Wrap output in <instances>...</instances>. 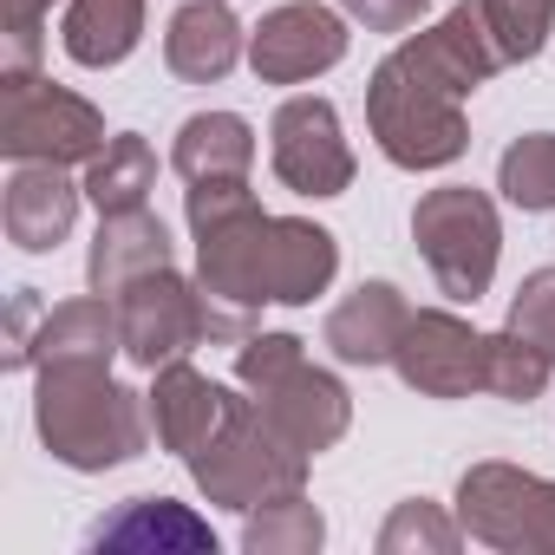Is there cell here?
Listing matches in <instances>:
<instances>
[{
    "mask_svg": "<svg viewBox=\"0 0 555 555\" xmlns=\"http://www.w3.org/2000/svg\"><path fill=\"white\" fill-rule=\"evenodd\" d=\"M353 34L347 14H334L327 0H282L248 27V66L261 86H308L347 60Z\"/></svg>",
    "mask_w": 555,
    "mask_h": 555,
    "instance_id": "10",
    "label": "cell"
},
{
    "mask_svg": "<svg viewBox=\"0 0 555 555\" xmlns=\"http://www.w3.org/2000/svg\"><path fill=\"white\" fill-rule=\"evenodd\" d=\"M34 431L53 464L105 477L151 451V399L112 366H34Z\"/></svg>",
    "mask_w": 555,
    "mask_h": 555,
    "instance_id": "3",
    "label": "cell"
},
{
    "mask_svg": "<svg viewBox=\"0 0 555 555\" xmlns=\"http://www.w3.org/2000/svg\"><path fill=\"white\" fill-rule=\"evenodd\" d=\"M170 268V229L164 216L144 209H118V216H99V235H92V255H86V288L92 295H125L131 282Z\"/></svg>",
    "mask_w": 555,
    "mask_h": 555,
    "instance_id": "17",
    "label": "cell"
},
{
    "mask_svg": "<svg viewBox=\"0 0 555 555\" xmlns=\"http://www.w3.org/2000/svg\"><path fill=\"white\" fill-rule=\"evenodd\" d=\"M321 542H327V516L308 503V490L274 496V503L248 509V522H242V548L248 555H314Z\"/></svg>",
    "mask_w": 555,
    "mask_h": 555,
    "instance_id": "24",
    "label": "cell"
},
{
    "mask_svg": "<svg viewBox=\"0 0 555 555\" xmlns=\"http://www.w3.org/2000/svg\"><path fill=\"white\" fill-rule=\"evenodd\" d=\"M40 327H47L40 295H34V288H14V301H8V340H0V366H8V373H27Z\"/></svg>",
    "mask_w": 555,
    "mask_h": 555,
    "instance_id": "30",
    "label": "cell"
},
{
    "mask_svg": "<svg viewBox=\"0 0 555 555\" xmlns=\"http://www.w3.org/2000/svg\"><path fill=\"white\" fill-rule=\"evenodd\" d=\"M170 170L183 183L248 177L255 170V125L242 112H196V118H183L177 138H170Z\"/></svg>",
    "mask_w": 555,
    "mask_h": 555,
    "instance_id": "21",
    "label": "cell"
},
{
    "mask_svg": "<svg viewBox=\"0 0 555 555\" xmlns=\"http://www.w3.org/2000/svg\"><path fill=\"white\" fill-rule=\"evenodd\" d=\"M268 164H274V177H282L295 196H314V203L347 196L360 164H353V144L340 131L334 99L295 92V99L274 105V118H268Z\"/></svg>",
    "mask_w": 555,
    "mask_h": 555,
    "instance_id": "9",
    "label": "cell"
},
{
    "mask_svg": "<svg viewBox=\"0 0 555 555\" xmlns=\"http://www.w3.org/2000/svg\"><path fill=\"white\" fill-rule=\"evenodd\" d=\"M79 183H86V203H92L99 216L144 209L151 190H157V151H151V138H138V131H112L105 151L86 164Z\"/></svg>",
    "mask_w": 555,
    "mask_h": 555,
    "instance_id": "22",
    "label": "cell"
},
{
    "mask_svg": "<svg viewBox=\"0 0 555 555\" xmlns=\"http://www.w3.org/2000/svg\"><path fill=\"white\" fill-rule=\"evenodd\" d=\"M105 151V112L40 73L0 79V157L8 164H92Z\"/></svg>",
    "mask_w": 555,
    "mask_h": 555,
    "instance_id": "6",
    "label": "cell"
},
{
    "mask_svg": "<svg viewBox=\"0 0 555 555\" xmlns=\"http://www.w3.org/2000/svg\"><path fill=\"white\" fill-rule=\"evenodd\" d=\"M477 14L503 66H529L555 34V0H477Z\"/></svg>",
    "mask_w": 555,
    "mask_h": 555,
    "instance_id": "27",
    "label": "cell"
},
{
    "mask_svg": "<svg viewBox=\"0 0 555 555\" xmlns=\"http://www.w3.org/2000/svg\"><path fill=\"white\" fill-rule=\"evenodd\" d=\"M112 301H118V327H125V360L144 373L190 360L196 347H216V308H209L196 274H177V261L131 282Z\"/></svg>",
    "mask_w": 555,
    "mask_h": 555,
    "instance_id": "8",
    "label": "cell"
},
{
    "mask_svg": "<svg viewBox=\"0 0 555 555\" xmlns=\"http://www.w3.org/2000/svg\"><path fill=\"white\" fill-rule=\"evenodd\" d=\"M431 0H340V14L366 34H412Z\"/></svg>",
    "mask_w": 555,
    "mask_h": 555,
    "instance_id": "31",
    "label": "cell"
},
{
    "mask_svg": "<svg viewBox=\"0 0 555 555\" xmlns=\"http://www.w3.org/2000/svg\"><path fill=\"white\" fill-rule=\"evenodd\" d=\"M457 522L496 555H555V477L522 464H470L457 477Z\"/></svg>",
    "mask_w": 555,
    "mask_h": 555,
    "instance_id": "7",
    "label": "cell"
},
{
    "mask_svg": "<svg viewBox=\"0 0 555 555\" xmlns=\"http://www.w3.org/2000/svg\"><path fill=\"white\" fill-rule=\"evenodd\" d=\"M405 321H412V301L392 282H360L347 301H334V314L321 327V347L340 366H392Z\"/></svg>",
    "mask_w": 555,
    "mask_h": 555,
    "instance_id": "16",
    "label": "cell"
},
{
    "mask_svg": "<svg viewBox=\"0 0 555 555\" xmlns=\"http://www.w3.org/2000/svg\"><path fill=\"white\" fill-rule=\"evenodd\" d=\"M79 203H86V183H73L66 164H14L0 222H8V242L21 255H53L60 242H73Z\"/></svg>",
    "mask_w": 555,
    "mask_h": 555,
    "instance_id": "14",
    "label": "cell"
},
{
    "mask_svg": "<svg viewBox=\"0 0 555 555\" xmlns=\"http://www.w3.org/2000/svg\"><path fill=\"white\" fill-rule=\"evenodd\" d=\"M392 373L418 399H470V392H483V334L451 308H412Z\"/></svg>",
    "mask_w": 555,
    "mask_h": 555,
    "instance_id": "11",
    "label": "cell"
},
{
    "mask_svg": "<svg viewBox=\"0 0 555 555\" xmlns=\"http://www.w3.org/2000/svg\"><path fill=\"white\" fill-rule=\"evenodd\" d=\"M53 14V0H0V79L40 73V27Z\"/></svg>",
    "mask_w": 555,
    "mask_h": 555,
    "instance_id": "28",
    "label": "cell"
},
{
    "mask_svg": "<svg viewBox=\"0 0 555 555\" xmlns=\"http://www.w3.org/2000/svg\"><path fill=\"white\" fill-rule=\"evenodd\" d=\"M412 242L431 268L438 295H451L457 308H477L496 282V261H503V216L483 190L444 183V190H425L412 203Z\"/></svg>",
    "mask_w": 555,
    "mask_h": 555,
    "instance_id": "4",
    "label": "cell"
},
{
    "mask_svg": "<svg viewBox=\"0 0 555 555\" xmlns=\"http://www.w3.org/2000/svg\"><path fill=\"white\" fill-rule=\"evenodd\" d=\"M144 40V0H66L60 47L86 73H112L138 53Z\"/></svg>",
    "mask_w": 555,
    "mask_h": 555,
    "instance_id": "20",
    "label": "cell"
},
{
    "mask_svg": "<svg viewBox=\"0 0 555 555\" xmlns=\"http://www.w3.org/2000/svg\"><path fill=\"white\" fill-rule=\"evenodd\" d=\"M248 399H255V412L274 431H282L295 451H308V457L334 451L353 431V392H347V379L327 373V366H314V360H295L288 373H274L268 386H255Z\"/></svg>",
    "mask_w": 555,
    "mask_h": 555,
    "instance_id": "12",
    "label": "cell"
},
{
    "mask_svg": "<svg viewBox=\"0 0 555 555\" xmlns=\"http://www.w3.org/2000/svg\"><path fill=\"white\" fill-rule=\"evenodd\" d=\"M503 73V53L483 34L477 0L457 8L418 34H405L366 79V131L399 170H444L470 151L464 105L477 86Z\"/></svg>",
    "mask_w": 555,
    "mask_h": 555,
    "instance_id": "2",
    "label": "cell"
},
{
    "mask_svg": "<svg viewBox=\"0 0 555 555\" xmlns=\"http://www.w3.org/2000/svg\"><path fill=\"white\" fill-rule=\"evenodd\" d=\"M464 542H470L464 522L444 503H431V496H405L379 522V555H457Z\"/></svg>",
    "mask_w": 555,
    "mask_h": 555,
    "instance_id": "25",
    "label": "cell"
},
{
    "mask_svg": "<svg viewBox=\"0 0 555 555\" xmlns=\"http://www.w3.org/2000/svg\"><path fill=\"white\" fill-rule=\"evenodd\" d=\"M308 464H314V457L295 451L282 431L255 412V399H248V412H242L216 444H203V451L190 457V483L203 490V503L248 516V509H261V503H274V496L308 490Z\"/></svg>",
    "mask_w": 555,
    "mask_h": 555,
    "instance_id": "5",
    "label": "cell"
},
{
    "mask_svg": "<svg viewBox=\"0 0 555 555\" xmlns=\"http://www.w3.org/2000/svg\"><path fill=\"white\" fill-rule=\"evenodd\" d=\"M496 190H503V203L548 216L555 209V131H522L496 157Z\"/></svg>",
    "mask_w": 555,
    "mask_h": 555,
    "instance_id": "26",
    "label": "cell"
},
{
    "mask_svg": "<svg viewBox=\"0 0 555 555\" xmlns=\"http://www.w3.org/2000/svg\"><path fill=\"white\" fill-rule=\"evenodd\" d=\"M248 60V27L235 21L229 0H183L164 27V66L183 86H216Z\"/></svg>",
    "mask_w": 555,
    "mask_h": 555,
    "instance_id": "15",
    "label": "cell"
},
{
    "mask_svg": "<svg viewBox=\"0 0 555 555\" xmlns=\"http://www.w3.org/2000/svg\"><path fill=\"white\" fill-rule=\"evenodd\" d=\"M92 548H138V555H216V529L196 516V509H183V503H170V496H131V503H118L112 516H99L92 522V535H86Z\"/></svg>",
    "mask_w": 555,
    "mask_h": 555,
    "instance_id": "18",
    "label": "cell"
},
{
    "mask_svg": "<svg viewBox=\"0 0 555 555\" xmlns=\"http://www.w3.org/2000/svg\"><path fill=\"white\" fill-rule=\"evenodd\" d=\"M548 379H555V366H548V353H542L535 340H522L516 327L483 334V392H490V399H503V405H535V399L548 392Z\"/></svg>",
    "mask_w": 555,
    "mask_h": 555,
    "instance_id": "23",
    "label": "cell"
},
{
    "mask_svg": "<svg viewBox=\"0 0 555 555\" xmlns=\"http://www.w3.org/2000/svg\"><path fill=\"white\" fill-rule=\"evenodd\" d=\"M503 327H516L522 340H535L548 353V366H555V268L522 274V288L509 295V321Z\"/></svg>",
    "mask_w": 555,
    "mask_h": 555,
    "instance_id": "29",
    "label": "cell"
},
{
    "mask_svg": "<svg viewBox=\"0 0 555 555\" xmlns=\"http://www.w3.org/2000/svg\"><path fill=\"white\" fill-rule=\"evenodd\" d=\"M196 235V282L216 308V347H242L261 308H308L340 274V235L308 216H268L248 177H209L183 190Z\"/></svg>",
    "mask_w": 555,
    "mask_h": 555,
    "instance_id": "1",
    "label": "cell"
},
{
    "mask_svg": "<svg viewBox=\"0 0 555 555\" xmlns=\"http://www.w3.org/2000/svg\"><path fill=\"white\" fill-rule=\"evenodd\" d=\"M144 399H151V431H157V444H164L170 457H183V464H190L203 444H216V438L248 412V399H235L222 379L196 373L190 360L157 366Z\"/></svg>",
    "mask_w": 555,
    "mask_h": 555,
    "instance_id": "13",
    "label": "cell"
},
{
    "mask_svg": "<svg viewBox=\"0 0 555 555\" xmlns=\"http://www.w3.org/2000/svg\"><path fill=\"white\" fill-rule=\"evenodd\" d=\"M118 353H125V327L112 295H79L47 308V327L34 340V366H112Z\"/></svg>",
    "mask_w": 555,
    "mask_h": 555,
    "instance_id": "19",
    "label": "cell"
}]
</instances>
